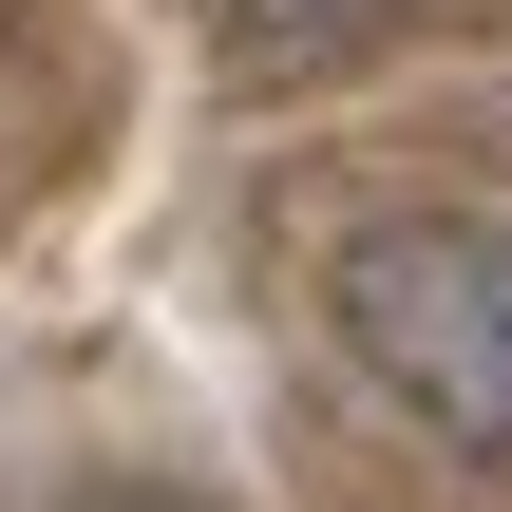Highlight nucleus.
I'll list each match as a JSON object with an SVG mask.
<instances>
[{
	"instance_id": "obj_1",
	"label": "nucleus",
	"mask_w": 512,
	"mask_h": 512,
	"mask_svg": "<svg viewBox=\"0 0 512 512\" xmlns=\"http://www.w3.org/2000/svg\"><path fill=\"white\" fill-rule=\"evenodd\" d=\"M323 323H342V361L418 437L512 456V228L494 209H380V228H342L323 247Z\"/></svg>"
},
{
	"instance_id": "obj_2",
	"label": "nucleus",
	"mask_w": 512,
	"mask_h": 512,
	"mask_svg": "<svg viewBox=\"0 0 512 512\" xmlns=\"http://www.w3.org/2000/svg\"><path fill=\"white\" fill-rule=\"evenodd\" d=\"M361 19H399V0H228V38H266V57H304V38H361Z\"/></svg>"
},
{
	"instance_id": "obj_3",
	"label": "nucleus",
	"mask_w": 512,
	"mask_h": 512,
	"mask_svg": "<svg viewBox=\"0 0 512 512\" xmlns=\"http://www.w3.org/2000/svg\"><path fill=\"white\" fill-rule=\"evenodd\" d=\"M95 512H171V494H95Z\"/></svg>"
}]
</instances>
